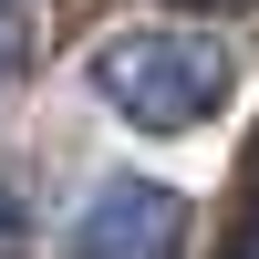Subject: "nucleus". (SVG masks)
<instances>
[{
    "instance_id": "nucleus-1",
    "label": "nucleus",
    "mask_w": 259,
    "mask_h": 259,
    "mask_svg": "<svg viewBox=\"0 0 259 259\" xmlns=\"http://www.w3.org/2000/svg\"><path fill=\"white\" fill-rule=\"evenodd\" d=\"M94 94L104 114L145 124V135H187L239 94V52L218 31H114L94 52Z\"/></svg>"
},
{
    "instance_id": "nucleus-2",
    "label": "nucleus",
    "mask_w": 259,
    "mask_h": 259,
    "mask_svg": "<svg viewBox=\"0 0 259 259\" xmlns=\"http://www.w3.org/2000/svg\"><path fill=\"white\" fill-rule=\"evenodd\" d=\"M177 249H187V197L166 177H104L62 239V259H177Z\"/></svg>"
},
{
    "instance_id": "nucleus-3",
    "label": "nucleus",
    "mask_w": 259,
    "mask_h": 259,
    "mask_svg": "<svg viewBox=\"0 0 259 259\" xmlns=\"http://www.w3.org/2000/svg\"><path fill=\"white\" fill-rule=\"evenodd\" d=\"M21 41H31V21H21V0H0V73L21 62Z\"/></svg>"
},
{
    "instance_id": "nucleus-4",
    "label": "nucleus",
    "mask_w": 259,
    "mask_h": 259,
    "mask_svg": "<svg viewBox=\"0 0 259 259\" xmlns=\"http://www.w3.org/2000/svg\"><path fill=\"white\" fill-rule=\"evenodd\" d=\"M0 259H21V197L0 187Z\"/></svg>"
},
{
    "instance_id": "nucleus-5",
    "label": "nucleus",
    "mask_w": 259,
    "mask_h": 259,
    "mask_svg": "<svg viewBox=\"0 0 259 259\" xmlns=\"http://www.w3.org/2000/svg\"><path fill=\"white\" fill-rule=\"evenodd\" d=\"M228 259H259V218H239V239H228Z\"/></svg>"
},
{
    "instance_id": "nucleus-6",
    "label": "nucleus",
    "mask_w": 259,
    "mask_h": 259,
    "mask_svg": "<svg viewBox=\"0 0 259 259\" xmlns=\"http://www.w3.org/2000/svg\"><path fill=\"white\" fill-rule=\"evenodd\" d=\"M187 11H249V0H187Z\"/></svg>"
},
{
    "instance_id": "nucleus-7",
    "label": "nucleus",
    "mask_w": 259,
    "mask_h": 259,
    "mask_svg": "<svg viewBox=\"0 0 259 259\" xmlns=\"http://www.w3.org/2000/svg\"><path fill=\"white\" fill-rule=\"evenodd\" d=\"M249 218H259V197H249Z\"/></svg>"
}]
</instances>
